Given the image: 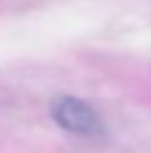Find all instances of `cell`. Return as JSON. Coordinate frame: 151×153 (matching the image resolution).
<instances>
[{
	"label": "cell",
	"instance_id": "obj_1",
	"mask_svg": "<svg viewBox=\"0 0 151 153\" xmlns=\"http://www.w3.org/2000/svg\"><path fill=\"white\" fill-rule=\"evenodd\" d=\"M51 118L65 131L76 135H100L102 120L93 107L76 96H56L51 100Z\"/></svg>",
	"mask_w": 151,
	"mask_h": 153
}]
</instances>
